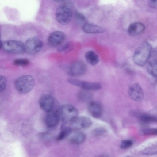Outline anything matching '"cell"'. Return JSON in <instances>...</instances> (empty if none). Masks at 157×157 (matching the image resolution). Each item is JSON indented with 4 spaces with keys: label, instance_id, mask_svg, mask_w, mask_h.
Returning a JSON list of instances; mask_svg holds the SVG:
<instances>
[{
    "label": "cell",
    "instance_id": "1f68e13d",
    "mask_svg": "<svg viewBox=\"0 0 157 157\" xmlns=\"http://www.w3.org/2000/svg\"><path fill=\"white\" fill-rule=\"evenodd\" d=\"M2 42L0 39V49L2 47Z\"/></svg>",
    "mask_w": 157,
    "mask_h": 157
},
{
    "label": "cell",
    "instance_id": "f546056e",
    "mask_svg": "<svg viewBox=\"0 0 157 157\" xmlns=\"http://www.w3.org/2000/svg\"><path fill=\"white\" fill-rule=\"evenodd\" d=\"M71 45L69 43H67L65 44L60 46L58 48V51L59 52H62L63 51H67L70 49Z\"/></svg>",
    "mask_w": 157,
    "mask_h": 157
},
{
    "label": "cell",
    "instance_id": "7a4b0ae2",
    "mask_svg": "<svg viewBox=\"0 0 157 157\" xmlns=\"http://www.w3.org/2000/svg\"><path fill=\"white\" fill-rule=\"evenodd\" d=\"M35 83L33 77L30 75H25L18 78L16 80L15 86L19 93L25 94L30 92L33 88Z\"/></svg>",
    "mask_w": 157,
    "mask_h": 157
},
{
    "label": "cell",
    "instance_id": "484cf974",
    "mask_svg": "<svg viewBox=\"0 0 157 157\" xmlns=\"http://www.w3.org/2000/svg\"><path fill=\"white\" fill-rule=\"evenodd\" d=\"M29 63V60L26 59H16L14 61V64L18 66H25Z\"/></svg>",
    "mask_w": 157,
    "mask_h": 157
},
{
    "label": "cell",
    "instance_id": "d6a6232c",
    "mask_svg": "<svg viewBox=\"0 0 157 157\" xmlns=\"http://www.w3.org/2000/svg\"><path fill=\"white\" fill-rule=\"evenodd\" d=\"M104 157V156H102V157Z\"/></svg>",
    "mask_w": 157,
    "mask_h": 157
},
{
    "label": "cell",
    "instance_id": "7c38bea8",
    "mask_svg": "<svg viewBox=\"0 0 157 157\" xmlns=\"http://www.w3.org/2000/svg\"><path fill=\"white\" fill-rule=\"evenodd\" d=\"M130 114L133 117L138 119L143 123H149L157 121V117L155 115L143 113L137 110H132L130 112Z\"/></svg>",
    "mask_w": 157,
    "mask_h": 157
},
{
    "label": "cell",
    "instance_id": "8fae6325",
    "mask_svg": "<svg viewBox=\"0 0 157 157\" xmlns=\"http://www.w3.org/2000/svg\"><path fill=\"white\" fill-rule=\"evenodd\" d=\"M72 127L77 129H86L90 128L92 121L89 117L84 116L77 117L70 123Z\"/></svg>",
    "mask_w": 157,
    "mask_h": 157
},
{
    "label": "cell",
    "instance_id": "7402d4cb",
    "mask_svg": "<svg viewBox=\"0 0 157 157\" xmlns=\"http://www.w3.org/2000/svg\"><path fill=\"white\" fill-rule=\"evenodd\" d=\"M72 132V128L70 127H63L62 130L57 137L56 140L59 141L64 139L70 135Z\"/></svg>",
    "mask_w": 157,
    "mask_h": 157
},
{
    "label": "cell",
    "instance_id": "9c48e42d",
    "mask_svg": "<svg viewBox=\"0 0 157 157\" xmlns=\"http://www.w3.org/2000/svg\"><path fill=\"white\" fill-rule=\"evenodd\" d=\"M86 70L85 64L82 61H77L74 62L70 65L68 73L71 76L79 77L85 74Z\"/></svg>",
    "mask_w": 157,
    "mask_h": 157
},
{
    "label": "cell",
    "instance_id": "8992f818",
    "mask_svg": "<svg viewBox=\"0 0 157 157\" xmlns=\"http://www.w3.org/2000/svg\"><path fill=\"white\" fill-rule=\"evenodd\" d=\"M72 17V12L71 9L65 5L59 6L56 12V17L59 23L66 25L71 21Z\"/></svg>",
    "mask_w": 157,
    "mask_h": 157
},
{
    "label": "cell",
    "instance_id": "6da1fadb",
    "mask_svg": "<svg viewBox=\"0 0 157 157\" xmlns=\"http://www.w3.org/2000/svg\"><path fill=\"white\" fill-rule=\"evenodd\" d=\"M152 52L151 44L148 42H142L135 50L133 57L134 63L142 67L147 62Z\"/></svg>",
    "mask_w": 157,
    "mask_h": 157
},
{
    "label": "cell",
    "instance_id": "d6986e66",
    "mask_svg": "<svg viewBox=\"0 0 157 157\" xmlns=\"http://www.w3.org/2000/svg\"><path fill=\"white\" fill-rule=\"evenodd\" d=\"M86 136L83 132L77 131L74 132L70 139V141L72 143L79 144L84 142L86 139Z\"/></svg>",
    "mask_w": 157,
    "mask_h": 157
},
{
    "label": "cell",
    "instance_id": "83f0119b",
    "mask_svg": "<svg viewBox=\"0 0 157 157\" xmlns=\"http://www.w3.org/2000/svg\"><path fill=\"white\" fill-rule=\"evenodd\" d=\"M106 132L105 129L102 127H98L95 129L93 133L95 136H100Z\"/></svg>",
    "mask_w": 157,
    "mask_h": 157
},
{
    "label": "cell",
    "instance_id": "30bf717a",
    "mask_svg": "<svg viewBox=\"0 0 157 157\" xmlns=\"http://www.w3.org/2000/svg\"><path fill=\"white\" fill-rule=\"evenodd\" d=\"M39 105L41 109L47 113L53 110L55 101L51 95L48 94H44L39 99Z\"/></svg>",
    "mask_w": 157,
    "mask_h": 157
},
{
    "label": "cell",
    "instance_id": "5b68a950",
    "mask_svg": "<svg viewBox=\"0 0 157 157\" xmlns=\"http://www.w3.org/2000/svg\"><path fill=\"white\" fill-rule=\"evenodd\" d=\"M2 47L5 51L11 53L21 54L25 52V44L18 41L9 40L4 41Z\"/></svg>",
    "mask_w": 157,
    "mask_h": 157
},
{
    "label": "cell",
    "instance_id": "4fadbf2b",
    "mask_svg": "<svg viewBox=\"0 0 157 157\" xmlns=\"http://www.w3.org/2000/svg\"><path fill=\"white\" fill-rule=\"evenodd\" d=\"M65 38L64 34L63 32L56 31L52 33L48 39L49 45L52 47L60 46L64 41Z\"/></svg>",
    "mask_w": 157,
    "mask_h": 157
},
{
    "label": "cell",
    "instance_id": "2e32d148",
    "mask_svg": "<svg viewBox=\"0 0 157 157\" xmlns=\"http://www.w3.org/2000/svg\"><path fill=\"white\" fill-rule=\"evenodd\" d=\"M88 111L91 115L95 118H99L102 114L103 109L101 105L95 101L90 102L88 106Z\"/></svg>",
    "mask_w": 157,
    "mask_h": 157
},
{
    "label": "cell",
    "instance_id": "ffe728a7",
    "mask_svg": "<svg viewBox=\"0 0 157 157\" xmlns=\"http://www.w3.org/2000/svg\"><path fill=\"white\" fill-rule=\"evenodd\" d=\"M85 57L88 63L92 65H95L99 61L98 56L92 51L87 52L85 54Z\"/></svg>",
    "mask_w": 157,
    "mask_h": 157
},
{
    "label": "cell",
    "instance_id": "d4e9b609",
    "mask_svg": "<svg viewBox=\"0 0 157 157\" xmlns=\"http://www.w3.org/2000/svg\"><path fill=\"white\" fill-rule=\"evenodd\" d=\"M132 141L129 140H122L121 143L120 147L123 149H126L132 146Z\"/></svg>",
    "mask_w": 157,
    "mask_h": 157
},
{
    "label": "cell",
    "instance_id": "603a6c76",
    "mask_svg": "<svg viewBox=\"0 0 157 157\" xmlns=\"http://www.w3.org/2000/svg\"><path fill=\"white\" fill-rule=\"evenodd\" d=\"M157 132V129L152 128H146L141 129L139 131V133L142 135H156Z\"/></svg>",
    "mask_w": 157,
    "mask_h": 157
},
{
    "label": "cell",
    "instance_id": "f1b7e54d",
    "mask_svg": "<svg viewBox=\"0 0 157 157\" xmlns=\"http://www.w3.org/2000/svg\"><path fill=\"white\" fill-rule=\"evenodd\" d=\"M6 84V80L5 78L0 75V92L5 88Z\"/></svg>",
    "mask_w": 157,
    "mask_h": 157
},
{
    "label": "cell",
    "instance_id": "e0dca14e",
    "mask_svg": "<svg viewBox=\"0 0 157 157\" xmlns=\"http://www.w3.org/2000/svg\"><path fill=\"white\" fill-rule=\"evenodd\" d=\"M82 29L85 32L88 33H101L105 31L103 27L87 22L83 25Z\"/></svg>",
    "mask_w": 157,
    "mask_h": 157
},
{
    "label": "cell",
    "instance_id": "4316f807",
    "mask_svg": "<svg viewBox=\"0 0 157 157\" xmlns=\"http://www.w3.org/2000/svg\"><path fill=\"white\" fill-rule=\"evenodd\" d=\"M75 16L77 19L81 22V23L84 24V25L86 23V18L82 13L78 12H76Z\"/></svg>",
    "mask_w": 157,
    "mask_h": 157
},
{
    "label": "cell",
    "instance_id": "ac0fdd59",
    "mask_svg": "<svg viewBox=\"0 0 157 157\" xmlns=\"http://www.w3.org/2000/svg\"><path fill=\"white\" fill-rule=\"evenodd\" d=\"M145 29V26L142 23H134L129 26L128 33L131 35H136L142 33L144 31Z\"/></svg>",
    "mask_w": 157,
    "mask_h": 157
},
{
    "label": "cell",
    "instance_id": "9a60e30c",
    "mask_svg": "<svg viewBox=\"0 0 157 157\" xmlns=\"http://www.w3.org/2000/svg\"><path fill=\"white\" fill-rule=\"evenodd\" d=\"M151 52L150 58L147 63L146 70L147 72L151 76L156 77L157 76L156 53L154 51Z\"/></svg>",
    "mask_w": 157,
    "mask_h": 157
},
{
    "label": "cell",
    "instance_id": "44dd1931",
    "mask_svg": "<svg viewBox=\"0 0 157 157\" xmlns=\"http://www.w3.org/2000/svg\"><path fill=\"white\" fill-rule=\"evenodd\" d=\"M91 94L88 91L83 90L78 92L77 97L80 101L86 102L89 101L90 100L91 97Z\"/></svg>",
    "mask_w": 157,
    "mask_h": 157
},
{
    "label": "cell",
    "instance_id": "52a82bcc",
    "mask_svg": "<svg viewBox=\"0 0 157 157\" xmlns=\"http://www.w3.org/2000/svg\"><path fill=\"white\" fill-rule=\"evenodd\" d=\"M25 52L31 55L38 53L41 49L43 43L39 38L36 37L28 39L25 44Z\"/></svg>",
    "mask_w": 157,
    "mask_h": 157
},
{
    "label": "cell",
    "instance_id": "3957f363",
    "mask_svg": "<svg viewBox=\"0 0 157 157\" xmlns=\"http://www.w3.org/2000/svg\"><path fill=\"white\" fill-rule=\"evenodd\" d=\"M78 113L77 109L71 105H63L59 111L60 117L63 122V127L67 123H70L76 118Z\"/></svg>",
    "mask_w": 157,
    "mask_h": 157
},
{
    "label": "cell",
    "instance_id": "5bb4252c",
    "mask_svg": "<svg viewBox=\"0 0 157 157\" xmlns=\"http://www.w3.org/2000/svg\"><path fill=\"white\" fill-rule=\"evenodd\" d=\"M47 113L45 119L47 126L49 128L56 127L59 123L60 118L59 112L53 110Z\"/></svg>",
    "mask_w": 157,
    "mask_h": 157
},
{
    "label": "cell",
    "instance_id": "277c9868",
    "mask_svg": "<svg viewBox=\"0 0 157 157\" xmlns=\"http://www.w3.org/2000/svg\"><path fill=\"white\" fill-rule=\"evenodd\" d=\"M69 83L87 91H97L102 88L101 84L97 82H91L81 80L74 78L67 79Z\"/></svg>",
    "mask_w": 157,
    "mask_h": 157
},
{
    "label": "cell",
    "instance_id": "ba28073f",
    "mask_svg": "<svg viewBox=\"0 0 157 157\" xmlns=\"http://www.w3.org/2000/svg\"><path fill=\"white\" fill-rule=\"evenodd\" d=\"M128 92L129 97L134 101L140 102L144 98L143 90L138 83H134L131 84L128 88Z\"/></svg>",
    "mask_w": 157,
    "mask_h": 157
},
{
    "label": "cell",
    "instance_id": "4dcf8cb0",
    "mask_svg": "<svg viewBox=\"0 0 157 157\" xmlns=\"http://www.w3.org/2000/svg\"><path fill=\"white\" fill-rule=\"evenodd\" d=\"M148 5L151 8H156L157 7V0H150L148 1Z\"/></svg>",
    "mask_w": 157,
    "mask_h": 157
},
{
    "label": "cell",
    "instance_id": "cb8c5ba5",
    "mask_svg": "<svg viewBox=\"0 0 157 157\" xmlns=\"http://www.w3.org/2000/svg\"><path fill=\"white\" fill-rule=\"evenodd\" d=\"M157 152L156 146L153 145L143 150L142 152V154L146 155H151L156 154Z\"/></svg>",
    "mask_w": 157,
    "mask_h": 157
}]
</instances>
